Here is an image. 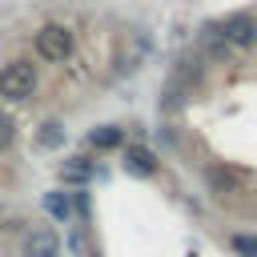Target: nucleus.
Wrapping results in <instances>:
<instances>
[{
    "label": "nucleus",
    "instance_id": "nucleus-1",
    "mask_svg": "<svg viewBox=\"0 0 257 257\" xmlns=\"http://www.w3.org/2000/svg\"><path fill=\"white\" fill-rule=\"evenodd\" d=\"M36 92V68L28 64V60H12V64H4L0 68V96L4 100H28Z\"/></svg>",
    "mask_w": 257,
    "mask_h": 257
},
{
    "label": "nucleus",
    "instance_id": "nucleus-2",
    "mask_svg": "<svg viewBox=\"0 0 257 257\" xmlns=\"http://www.w3.org/2000/svg\"><path fill=\"white\" fill-rule=\"evenodd\" d=\"M36 56H40V60H52V64L68 60V56H72V32H68L64 24H44V28L36 32Z\"/></svg>",
    "mask_w": 257,
    "mask_h": 257
},
{
    "label": "nucleus",
    "instance_id": "nucleus-3",
    "mask_svg": "<svg viewBox=\"0 0 257 257\" xmlns=\"http://www.w3.org/2000/svg\"><path fill=\"white\" fill-rule=\"evenodd\" d=\"M217 32H221L233 48H249V44H257V20H253L249 12H233V16H225V20L217 24Z\"/></svg>",
    "mask_w": 257,
    "mask_h": 257
},
{
    "label": "nucleus",
    "instance_id": "nucleus-4",
    "mask_svg": "<svg viewBox=\"0 0 257 257\" xmlns=\"http://www.w3.org/2000/svg\"><path fill=\"white\" fill-rule=\"evenodd\" d=\"M124 169H128L133 177H153V173H157V153L145 149V145H128V149H124Z\"/></svg>",
    "mask_w": 257,
    "mask_h": 257
},
{
    "label": "nucleus",
    "instance_id": "nucleus-5",
    "mask_svg": "<svg viewBox=\"0 0 257 257\" xmlns=\"http://www.w3.org/2000/svg\"><path fill=\"white\" fill-rule=\"evenodd\" d=\"M60 253V241L52 229H32L28 241H24V257H56Z\"/></svg>",
    "mask_w": 257,
    "mask_h": 257
},
{
    "label": "nucleus",
    "instance_id": "nucleus-6",
    "mask_svg": "<svg viewBox=\"0 0 257 257\" xmlns=\"http://www.w3.org/2000/svg\"><path fill=\"white\" fill-rule=\"evenodd\" d=\"M88 177H92V161L88 157H68L60 165V181H68V185H84Z\"/></svg>",
    "mask_w": 257,
    "mask_h": 257
},
{
    "label": "nucleus",
    "instance_id": "nucleus-7",
    "mask_svg": "<svg viewBox=\"0 0 257 257\" xmlns=\"http://www.w3.org/2000/svg\"><path fill=\"white\" fill-rule=\"evenodd\" d=\"M120 141H124V133H120L116 124H100V128L88 133V145H92V149H116Z\"/></svg>",
    "mask_w": 257,
    "mask_h": 257
},
{
    "label": "nucleus",
    "instance_id": "nucleus-8",
    "mask_svg": "<svg viewBox=\"0 0 257 257\" xmlns=\"http://www.w3.org/2000/svg\"><path fill=\"white\" fill-rule=\"evenodd\" d=\"M205 181H209V189H213V193H221V197L237 193V185H241L229 169H209V173H205Z\"/></svg>",
    "mask_w": 257,
    "mask_h": 257
},
{
    "label": "nucleus",
    "instance_id": "nucleus-9",
    "mask_svg": "<svg viewBox=\"0 0 257 257\" xmlns=\"http://www.w3.org/2000/svg\"><path fill=\"white\" fill-rule=\"evenodd\" d=\"M44 209H48L56 221H68V217H72V201H68L64 193H48V197H44Z\"/></svg>",
    "mask_w": 257,
    "mask_h": 257
},
{
    "label": "nucleus",
    "instance_id": "nucleus-10",
    "mask_svg": "<svg viewBox=\"0 0 257 257\" xmlns=\"http://www.w3.org/2000/svg\"><path fill=\"white\" fill-rule=\"evenodd\" d=\"M60 141H64V128H60L56 120H48V124H40V145H44V149H56Z\"/></svg>",
    "mask_w": 257,
    "mask_h": 257
},
{
    "label": "nucleus",
    "instance_id": "nucleus-11",
    "mask_svg": "<svg viewBox=\"0 0 257 257\" xmlns=\"http://www.w3.org/2000/svg\"><path fill=\"white\" fill-rule=\"evenodd\" d=\"M233 249H237L241 257H257V237H253V233H237V237H233Z\"/></svg>",
    "mask_w": 257,
    "mask_h": 257
},
{
    "label": "nucleus",
    "instance_id": "nucleus-12",
    "mask_svg": "<svg viewBox=\"0 0 257 257\" xmlns=\"http://www.w3.org/2000/svg\"><path fill=\"white\" fill-rule=\"evenodd\" d=\"M12 133H16L12 116H8V112H0V145H8V141H12Z\"/></svg>",
    "mask_w": 257,
    "mask_h": 257
},
{
    "label": "nucleus",
    "instance_id": "nucleus-13",
    "mask_svg": "<svg viewBox=\"0 0 257 257\" xmlns=\"http://www.w3.org/2000/svg\"><path fill=\"white\" fill-rule=\"evenodd\" d=\"M0 229H4V221H0Z\"/></svg>",
    "mask_w": 257,
    "mask_h": 257
}]
</instances>
